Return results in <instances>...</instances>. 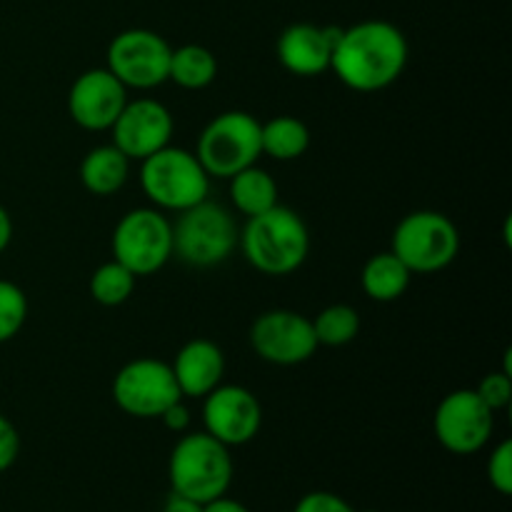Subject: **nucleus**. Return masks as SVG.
I'll return each instance as SVG.
<instances>
[{
	"mask_svg": "<svg viewBox=\"0 0 512 512\" xmlns=\"http://www.w3.org/2000/svg\"><path fill=\"white\" fill-rule=\"evenodd\" d=\"M410 45L390 20H360L338 28L330 70L355 93H378L390 88L408 68Z\"/></svg>",
	"mask_w": 512,
	"mask_h": 512,
	"instance_id": "obj_1",
	"label": "nucleus"
},
{
	"mask_svg": "<svg viewBox=\"0 0 512 512\" xmlns=\"http://www.w3.org/2000/svg\"><path fill=\"white\" fill-rule=\"evenodd\" d=\"M238 248L248 265L270 278H285L303 268L310 255L308 223L295 210L273 205L265 213L245 218Z\"/></svg>",
	"mask_w": 512,
	"mask_h": 512,
	"instance_id": "obj_2",
	"label": "nucleus"
},
{
	"mask_svg": "<svg viewBox=\"0 0 512 512\" xmlns=\"http://www.w3.org/2000/svg\"><path fill=\"white\" fill-rule=\"evenodd\" d=\"M233 455L228 445L215 440L205 430L183 433L170 450L168 478L173 493L185 495L205 505L210 500L228 495L233 483Z\"/></svg>",
	"mask_w": 512,
	"mask_h": 512,
	"instance_id": "obj_3",
	"label": "nucleus"
},
{
	"mask_svg": "<svg viewBox=\"0 0 512 512\" xmlns=\"http://www.w3.org/2000/svg\"><path fill=\"white\" fill-rule=\"evenodd\" d=\"M140 190L153 208L163 213H183L210 198V175L193 150L165 145L140 160Z\"/></svg>",
	"mask_w": 512,
	"mask_h": 512,
	"instance_id": "obj_4",
	"label": "nucleus"
},
{
	"mask_svg": "<svg viewBox=\"0 0 512 512\" xmlns=\"http://www.w3.org/2000/svg\"><path fill=\"white\" fill-rule=\"evenodd\" d=\"M240 228L233 213L215 200H203L178 213L173 223V255L190 268H215L238 248Z\"/></svg>",
	"mask_w": 512,
	"mask_h": 512,
	"instance_id": "obj_5",
	"label": "nucleus"
},
{
	"mask_svg": "<svg viewBox=\"0 0 512 512\" xmlns=\"http://www.w3.org/2000/svg\"><path fill=\"white\" fill-rule=\"evenodd\" d=\"M195 155L205 173L218 180H230L240 170L258 165L263 158L260 120L245 110H225L215 115L200 133Z\"/></svg>",
	"mask_w": 512,
	"mask_h": 512,
	"instance_id": "obj_6",
	"label": "nucleus"
},
{
	"mask_svg": "<svg viewBox=\"0 0 512 512\" xmlns=\"http://www.w3.org/2000/svg\"><path fill=\"white\" fill-rule=\"evenodd\" d=\"M390 250L413 275H433L458 258L460 230L438 210H413L395 225Z\"/></svg>",
	"mask_w": 512,
	"mask_h": 512,
	"instance_id": "obj_7",
	"label": "nucleus"
},
{
	"mask_svg": "<svg viewBox=\"0 0 512 512\" xmlns=\"http://www.w3.org/2000/svg\"><path fill=\"white\" fill-rule=\"evenodd\" d=\"M110 248L113 260L125 265L135 278L155 275L173 258V220L153 205L128 210L115 223Z\"/></svg>",
	"mask_w": 512,
	"mask_h": 512,
	"instance_id": "obj_8",
	"label": "nucleus"
},
{
	"mask_svg": "<svg viewBox=\"0 0 512 512\" xmlns=\"http://www.w3.org/2000/svg\"><path fill=\"white\" fill-rule=\"evenodd\" d=\"M168 40L148 28H128L115 35L105 53V68L128 90H153L168 83Z\"/></svg>",
	"mask_w": 512,
	"mask_h": 512,
	"instance_id": "obj_9",
	"label": "nucleus"
},
{
	"mask_svg": "<svg viewBox=\"0 0 512 512\" xmlns=\"http://www.w3.org/2000/svg\"><path fill=\"white\" fill-rule=\"evenodd\" d=\"M113 400L125 415L158 420L173 403L183 400L170 363L158 358H135L113 378Z\"/></svg>",
	"mask_w": 512,
	"mask_h": 512,
	"instance_id": "obj_10",
	"label": "nucleus"
},
{
	"mask_svg": "<svg viewBox=\"0 0 512 512\" xmlns=\"http://www.w3.org/2000/svg\"><path fill=\"white\" fill-rule=\"evenodd\" d=\"M250 348L260 360L280 368L303 365L318 353L313 323L308 315L288 308H273L260 313L250 325Z\"/></svg>",
	"mask_w": 512,
	"mask_h": 512,
	"instance_id": "obj_11",
	"label": "nucleus"
},
{
	"mask_svg": "<svg viewBox=\"0 0 512 512\" xmlns=\"http://www.w3.org/2000/svg\"><path fill=\"white\" fill-rule=\"evenodd\" d=\"M495 430V413L480 400L475 388H460L445 395L433 415L438 443L453 455L480 453Z\"/></svg>",
	"mask_w": 512,
	"mask_h": 512,
	"instance_id": "obj_12",
	"label": "nucleus"
},
{
	"mask_svg": "<svg viewBox=\"0 0 512 512\" xmlns=\"http://www.w3.org/2000/svg\"><path fill=\"white\" fill-rule=\"evenodd\" d=\"M203 428L228 448L248 445L263 428V405L245 385H223L203 398Z\"/></svg>",
	"mask_w": 512,
	"mask_h": 512,
	"instance_id": "obj_13",
	"label": "nucleus"
},
{
	"mask_svg": "<svg viewBox=\"0 0 512 512\" xmlns=\"http://www.w3.org/2000/svg\"><path fill=\"white\" fill-rule=\"evenodd\" d=\"M110 133H113L110 143L120 153L128 155L130 163H140L148 155L170 145L175 133V120L168 105L143 95V98H128Z\"/></svg>",
	"mask_w": 512,
	"mask_h": 512,
	"instance_id": "obj_14",
	"label": "nucleus"
},
{
	"mask_svg": "<svg viewBox=\"0 0 512 512\" xmlns=\"http://www.w3.org/2000/svg\"><path fill=\"white\" fill-rule=\"evenodd\" d=\"M128 103V88L108 68H90L68 90V115L78 128L103 133L113 128Z\"/></svg>",
	"mask_w": 512,
	"mask_h": 512,
	"instance_id": "obj_15",
	"label": "nucleus"
},
{
	"mask_svg": "<svg viewBox=\"0 0 512 512\" xmlns=\"http://www.w3.org/2000/svg\"><path fill=\"white\" fill-rule=\"evenodd\" d=\"M338 28L315 23H293L280 33L278 60L288 73L298 78H318L328 73Z\"/></svg>",
	"mask_w": 512,
	"mask_h": 512,
	"instance_id": "obj_16",
	"label": "nucleus"
},
{
	"mask_svg": "<svg viewBox=\"0 0 512 512\" xmlns=\"http://www.w3.org/2000/svg\"><path fill=\"white\" fill-rule=\"evenodd\" d=\"M170 368L185 400H203L210 390L223 383L225 355L213 340L193 338L175 353Z\"/></svg>",
	"mask_w": 512,
	"mask_h": 512,
	"instance_id": "obj_17",
	"label": "nucleus"
},
{
	"mask_svg": "<svg viewBox=\"0 0 512 512\" xmlns=\"http://www.w3.org/2000/svg\"><path fill=\"white\" fill-rule=\"evenodd\" d=\"M130 178V158L120 153L113 143L88 150L80 160V183L88 193L108 198L123 190Z\"/></svg>",
	"mask_w": 512,
	"mask_h": 512,
	"instance_id": "obj_18",
	"label": "nucleus"
},
{
	"mask_svg": "<svg viewBox=\"0 0 512 512\" xmlns=\"http://www.w3.org/2000/svg\"><path fill=\"white\" fill-rule=\"evenodd\" d=\"M410 280H413V273L408 270V265L393 250H383L363 265L360 288H363L365 298L375 300V303H395L410 288Z\"/></svg>",
	"mask_w": 512,
	"mask_h": 512,
	"instance_id": "obj_19",
	"label": "nucleus"
},
{
	"mask_svg": "<svg viewBox=\"0 0 512 512\" xmlns=\"http://www.w3.org/2000/svg\"><path fill=\"white\" fill-rule=\"evenodd\" d=\"M313 135L310 128L295 115H275V118L260 123V145L263 155L278 160V163H290L308 153Z\"/></svg>",
	"mask_w": 512,
	"mask_h": 512,
	"instance_id": "obj_20",
	"label": "nucleus"
},
{
	"mask_svg": "<svg viewBox=\"0 0 512 512\" xmlns=\"http://www.w3.org/2000/svg\"><path fill=\"white\" fill-rule=\"evenodd\" d=\"M230 203L245 218L265 213L278 205V183L268 170L250 165L230 178Z\"/></svg>",
	"mask_w": 512,
	"mask_h": 512,
	"instance_id": "obj_21",
	"label": "nucleus"
},
{
	"mask_svg": "<svg viewBox=\"0 0 512 512\" xmlns=\"http://www.w3.org/2000/svg\"><path fill=\"white\" fill-rule=\"evenodd\" d=\"M218 78V58L205 45L188 43L170 53L168 80L183 90H203Z\"/></svg>",
	"mask_w": 512,
	"mask_h": 512,
	"instance_id": "obj_22",
	"label": "nucleus"
},
{
	"mask_svg": "<svg viewBox=\"0 0 512 512\" xmlns=\"http://www.w3.org/2000/svg\"><path fill=\"white\" fill-rule=\"evenodd\" d=\"M310 323H313L315 340L323 348H343L360 335V315L348 303L328 305Z\"/></svg>",
	"mask_w": 512,
	"mask_h": 512,
	"instance_id": "obj_23",
	"label": "nucleus"
},
{
	"mask_svg": "<svg viewBox=\"0 0 512 512\" xmlns=\"http://www.w3.org/2000/svg\"><path fill=\"white\" fill-rule=\"evenodd\" d=\"M135 283H138V278L125 265L110 258L108 263L98 265L90 275V298L103 308H118L133 298Z\"/></svg>",
	"mask_w": 512,
	"mask_h": 512,
	"instance_id": "obj_24",
	"label": "nucleus"
},
{
	"mask_svg": "<svg viewBox=\"0 0 512 512\" xmlns=\"http://www.w3.org/2000/svg\"><path fill=\"white\" fill-rule=\"evenodd\" d=\"M28 320V295L13 280H0V345L10 343Z\"/></svg>",
	"mask_w": 512,
	"mask_h": 512,
	"instance_id": "obj_25",
	"label": "nucleus"
},
{
	"mask_svg": "<svg viewBox=\"0 0 512 512\" xmlns=\"http://www.w3.org/2000/svg\"><path fill=\"white\" fill-rule=\"evenodd\" d=\"M475 393L480 395L485 405H488L493 413L498 410H505L512 403V375L505 373V370H495V373H488L478 383Z\"/></svg>",
	"mask_w": 512,
	"mask_h": 512,
	"instance_id": "obj_26",
	"label": "nucleus"
},
{
	"mask_svg": "<svg viewBox=\"0 0 512 512\" xmlns=\"http://www.w3.org/2000/svg\"><path fill=\"white\" fill-rule=\"evenodd\" d=\"M488 480L493 485V490H498L500 495H512V443L503 440V443L495 445V450L488 458Z\"/></svg>",
	"mask_w": 512,
	"mask_h": 512,
	"instance_id": "obj_27",
	"label": "nucleus"
},
{
	"mask_svg": "<svg viewBox=\"0 0 512 512\" xmlns=\"http://www.w3.org/2000/svg\"><path fill=\"white\" fill-rule=\"evenodd\" d=\"M293 512H358L348 500L340 495L328 493V490H315V493L303 495L295 505Z\"/></svg>",
	"mask_w": 512,
	"mask_h": 512,
	"instance_id": "obj_28",
	"label": "nucleus"
},
{
	"mask_svg": "<svg viewBox=\"0 0 512 512\" xmlns=\"http://www.w3.org/2000/svg\"><path fill=\"white\" fill-rule=\"evenodd\" d=\"M20 455L18 428L5 415H0V473L10 470Z\"/></svg>",
	"mask_w": 512,
	"mask_h": 512,
	"instance_id": "obj_29",
	"label": "nucleus"
},
{
	"mask_svg": "<svg viewBox=\"0 0 512 512\" xmlns=\"http://www.w3.org/2000/svg\"><path fill=\"white\" fill-rule=\"evenodd\" d=\"M158 420L170 430V433L183 435L190 430V420L193 418H190V408L185 405V398H183V400H178V403L170 405V408H165V413L160 415Z\"/></svg>",
	"mask_w": 512,
	"mask_h": 512,
	"instance_id": "obj_30",
	"label": "nucleus"
},
{
	"mask_svg": "<svg viewBox=\"0 0 512 512\" xmlns=\"http://www.w3.org/2000/svg\"><path fill=\"white\" fill-rule=\"evenodd\" d=\"M163 512H203V505L195 503V500L185 498L180 493H170L168 500H165Z\"/></svg>",
	"mask_w": 512,
	"mask_h": 512,
	"instance_id": "obj_31",
	"label": "nucleus"
},
{
	"mask_svg": "<svg viewBox=\"0 0 512 512\" xmlns=\"http://www.w3.org/2000/svg\"><path fill=\"white\" fill-rule=\"evenodd\" d=\"M203 512H250L243 503L228 498V495H220V498L210 500V503L203 505Z\"/></svg>",
	"mask_w": 512,
	"mask_h": 512,
	"instance_id": "obj_32",
	"label": "nucleus"
},
{
	"mask_svg": "<svg viewBox=\"0 0 512 512\" xmlns=\"http://www.w3.org/2000/svg\"><path fill=\"white\" fill-rule=\"evenodd\" d=\"M10 243H13V218H10L8 210L0 205V255L8 250Z\"/></svg>",
	"mask_w": 512,
	"mask_h": 512,
	"instance_id": "obj_33",
	"label": "nucleus"
},
{
	"mask_svg": "<svg viewBox=\"0 0 512 512\" xmlns=\"http://www.w3.org/2000/svg\"><path fill=\"white\" fill-rule=\"evenodd\" d=\"M363 512H375V510H363Z\"/></svg>",
	"mask_w": 512,
	"mask_h": 512,
	"instance_id": "obj_34",
	"label": "nucleus"
}]
</instances>
